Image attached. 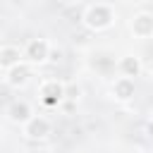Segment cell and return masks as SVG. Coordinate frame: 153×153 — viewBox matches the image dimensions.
Wrapping results in <instances>:
<instances>
[{
	"mask_svg": "<svg viewBox=\"0 0 153 153\" xmlns=\"http://www.w3.org/2000/svg\"><path fill=\"white\" fill-rule=\"evenodd\" d=\"M86 19H88V24H91V26H98V29H100V26H108V24H110L112 14H110V10H108V7H93V10L88 12V17H86Z\"/></svg>",
	"mask_w": 153,
	"mask_h": 153,
	"instance_id": "1",
	"label": "cell"
},
{
	"mask_svg": "<svg viewBox=\"0 0 153 153\" xmlns=\"http://www.w3.org/2000/svg\"><path fill=\"white\" fill-rule=\"evenodd\" d=\"M24 79H26V67H14L10 72V81L12 84H22Z\"/></svg>",
	"mask_w": 153,
	"mask_h": 153,
	"instance_id": "9",
	"label": "cell"
},
{
	"mask_svg": "<svg viewBox=\"0 0 153 153\" xmlns=\"http://www.w3.org/2000/svg\"><path fill=\"white\" fill-rule=\"evenodd\" d=\"M134 31H136V33H148V31H153V17H148V14L136 17V19H134Z\"/></svg>",
	"mask_w": 153,
	"mask_h": 153,
	"instance_id": "3",
	"label": "cell"
},
{
	"mask_svg": "<svg viewBox=\"0 0 153 153\" xmlns=\"http://www.w3.org/2000/svg\"><path fill=\"white\" fill-rule=\"evenodd\" d=\"M19 60V50H14V48H5L2 53H0V65H14Z\"/></svg>",
	"mask_w": 153,
	"mask_h": 153,
	"instance_id": "6",
	"label": "cell"
},
{
	"mask_svg": "<svg viewBox=\"0 0 153 153\" xmlns=\"http://www.w3.org/2000/svg\"><path fill=\"white\" fill-rule=\"evenodd\" d=\"M148 131H151V134H153V122H151V124H148Z\"/></svg>",
	"mask_w": 153,
	"mask_h": 153,
	"instance_id": "11",
	"label": "cell"
},
{
	"mask_svg": "<svg viewBox=\"0 0 153 153\" xmlns=\"http://www.w3.org/2000/svg\"><path fill=\"white\" fill-rule=\"evenodd\" d=\"M10 115H12V120H26V117H29V105H26V103H19V105H12V110H10Z\"/></svg>",
	"mask_w": 153,
	"mask_h": 153,
	"instance_id": "7",
	"label": "cell"
},
{
	"mask_svg": "<svg viewBox=\"0 0 153 153\" xmlns=\"http://www.w3.org/2000/svg\"><path fill=\"white\" fill-rule=\"evenodd\" d=\"M65 91H62V86H57V84H45L43 86V96H45V100L48 103H55V100H60V96H62Z\"/></svg>",
	"mask_w": 153,
	"mask_h": 153,
	"instance_id": "4",
	"label": "cell"
},
{
	"mask_svg": "<svg viewBox=\"0 0 153 153\" xmlns=\"http://www.w3.org/2000/svg\"><path fill=\"white\" fill-rule=\"evenodd\" d=\"M48 122L45 120H31V124H29V134L31 136H45L48 134Z\"/></svg>",
	"mask_w": 153,
	"mask_h": 153,
	"instance_id": "5",
	"label": "cell"
},
{
	"mask_svg": "<svg viewBox=\"0 0 153 153\" xmlns=\"http://www.w3.org/2000/svg\"><path fill=\"white\" fill-rule=\"evenodd\" d=\"M124 69H127L129 74H131V72L136 74V69H139V65H136V60H124Z\"/></svg>",
	"mask_w": 153,
	"mask_h": 153,
	"instance_id": "10",
	"label": "cell"
},
{
	"mask_svg": "<svg viewBox=\"0 0 153 153\" xmlns=\"http://www.w3.org/2000/svg\"><path fill=\"white\" fill-rule=\"evenodd\" d=\"M29 57H31L33 62L45 60V57H48V45H45L43 41H33V43L29 45Z\"/></svg>",
	"mask_w": 153,
	"mask_h": 153,
	"instance_id": "2",
	"label": "cell"
},
{
	"mask_svg": "<svg viewBox=\"0 0 153 153\" xmlns=\"http://www.w3.org/2000/svg\"><path fill=\"white\" fill-rule=\"evenodd\" d=\"M131 91H134V86H131L129 79H122V81L117 84V96H120V98H129Z\"/></svg>",
	"mask_w": 153,
	"mask_h": 153,
	"instance_id": "8",
	"label": "cell"
}]
</instances>
